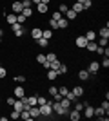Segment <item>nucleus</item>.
<instances>
[{
  "instance_id": "41",
  "label": "nucleus",
  "mask_w": 109,
  "mask_h": 121,
  "mask_svg": "<svg viewBox=\"0 0 109 121\" xmlns=\"http://www.w3.org/2000/svg\"><path fill=\"white\" fill-rule=\"evenodd\" d=\"M98 45L100 47H107V38H100V40H98Z\"/></svg>"
},
{
  "instance_id": "2",
  "label": "nucleus",
  "mask_w": 109,
  "mask_h": 121,
  "mask_svg": "<svg viewBox=\"0 0 109 121\" xmlns=\"http://www.w3.org/2000/svg\"><path fill=\"white\" fill-rule=\"evenodd\" d=\"M38 108H40V116H51L53 114L51 101H49V103H44V105H38Z\"/></svg>"
},
{
  "instance_id": "51",
  "label": "nucleus",
  "mask_w": 109,
  "mask_h": 121,
  "mask_svg": "<svg viewBox=\"0 0 109 121\" xmlns=\"http://www.w3.org/2000/svg\"><path fill=\"white\" fill-rule=\"evenodd\" d=\"M31 2H33L35 5H36V4H40V0H31Z\"/></svg>"
},
{
  "instance_id": "21",
  "label": "nucleus",
  "mask_w": 109,
  "mask_h": 121,
  "mask_svg": "<svg viewBox=\"0 0 109 121\" xmlns=\"http://www.w3.org/2000/svg\"><path fill=\"white\" fill-rule=\"evenodd\" d=\"M96 47H98V43H96V42H87L85 49H87V51H91V52H95V51H96Z\"/></svg>"
},
{
  "instance_id": "37",
  "label": "nucleus",
  "mask_w": 109,
  "mask_h": 121,
  "mask_svg": "<svg viewBox=\"0 0 109 121\" xmlns=\"http://www.w3.org/2000/svg\"><path fill=\"white\" fill-rule=\"evenodd\" d=\"M73 103H75V108H76V110H80V112H82L84 107H85V103H78V101H73Z\"/></svg>"
},
{
  "instance_id": "29",
  "label": "nucleus",
  "mask_w": 109,
  "mask_h": 121,
  "mask_svg": "<svg viewBox=\"0 0 109 121\" xmlns=\"http://www.w3.org/2000/svg\"><path fill=\"white\" fill-rule=\"evenodd\" d=\"M67 9H69V5H67V4H64V2L58 5V11H60L62 15H66V11H67Z\"/></svg>"
},
{
  "instance_id": "4",
  "label": "nucleus",
  "mask_w": 109,
  "mask_h": 121,
  "mask_svg": "<svg viewBox=\"0 0 109 121\" xmlns=\"http://www.w3.org/2000/svg\"><path fill=\"white\" fill-rule=\"evenodd\" d=\"M98 71H100V63H98V61H91L89 67H87V72H89V74H96Z\"/></svg>"
},
{
  "instance_id": "48",
  "label": "nucleus",
  "mask_w": 109,
  "mask_h": 121,
  "mask_svg": "<svg viewBox=\"0 0 109 121\" xmlns=\"http://www.w3.org/2000/svg\"><path fill=\"white\" fill-rule=\"evenodd\" d=\"M15 99H16V98L13 96V98H7V99H5V101H7V105H13V103H15Z\"/></svg>"
},
{
  "instance_id": "12",
  "label": "nucleus",
  "mask_w": 109,
  "mask_h": 121,
  "mask_svg": "<svg viewBox=\"0 0 109 121\" xmlns=\"http://www.w3.org/2000/svg\"><path fill=\"white\" fill-rule=\"evenodd\" d=\"M76 15H78V13H75V11H73L71 7H69V9L66 11V18H67L69 22H71V20H76Z\"/></svg>"
},
{
  "instance_id": "50",
  "label": "nucleus",
  "mask_w": 109,
  "mask_h": 121,
  "mask_svg": "<svg viewBox=\"0 0 109 121\" xmlns=\"http://www.w3.org/2000/svg\"><path fill=\"white\" fill-rule=\"evenodd\" d=\"M40 2H42V4H47V5H49V0H40Z\"/></svg>"
},
{
  "instance_id": "30",
  "label": "nucleus",
  "mask_w": 109,
  "mask_h": 121,
  "mask_svg": "<svg viewBox=\"0 0 109 121\" xmlns=\"http://www.w3.org/2000/svg\"><path fill=\"white\" fill-rule=\"evenodd\" d=\"M38 45H40V47H47V45H49V40H46V38L42 36V38H38Z\"/></svg>"
},
{
  "instance_id": "20",
  "label": "nucleus",
  "mask_w": 109,
  "mask_h": 121,
  "mask_svg": "<svg viewBox=\"0 0 109 121\" xmlns=\"http://www.w3.org/2000/svg\"><path fill=\"white\" fill-rule=\"evenodd\" d=\"M95 38H96V33H95V31H87V33H85V40L87 42H95Z\"/></svg>"
},
{
  "instance_id": "42",
  "label": "nucleus",
  "mask_w": 109,
  "mask_h": 121,
  "mask_svg": "<svg viewBox=\"0 0 109 121\" xmlns=\"http://www.w3.org/2000/svg\"><path fill=\"white\" fill-rule=\"evenodd\" d=\"M22 5L24 7H33V2L31 0H22Z\"/></svg>"
},
{
  "instance_id": "31",
  "label": "nucleus",
  "mask_w": 109,
  "mask_h": 121,
  "mask_svg": "<svg viewBox=\"0 0 109 121\" xmlns=\"http://www.w3.org/2000/svg\"><path fill=\"white\" fill-rule=\"evenodd\" d=\"M60 103H62V107H66V108H69V107H71V101H69L66 96H64L62 99H60Z\"/></svg>"
},
{
  "instance_id": "25",
  "label": "nucleus",
  "mask_w": 109,
  "mask_h": 121,
  "mask_svg": "<svg viewBox=\"0 0 109 121\" xmlns=\"http://www.w3.org/2000/svg\"><path fill=\"white\" fill-rule=\"evenodd\" d=\"M5 22H7L9 25L16 24V15H7V16H5Z\"/></svg>"
},
{
  "instance_id": "32",
  "label": "nucleus",
  "mask_w": 109,
  "mask_h": 121,
  "mask_svg": "<svg viewBox=\"0 0 109 121\" xmlns=\"http://www.w3.org/2000/svg\"><path fill=\"white\" fill-rule=\"evenodd\" d=\"M91 5H93V2H91V0H84V2H82L84 11H85V9H91Z\"/></svg>"
},
{
  "instance_id": "52",
  "label": "nucleus",
  "mask_w": 109,
  "mask_h": 121,
  "mask_svg": "<svg viewBox=\"0 0 109 121\" xmlns=\"http://www.w3.org/2000/svg\"><path fill=\"white\" fill-rule=\"evenodd\" d=\"M75 2H78V4H82V2H84V0H75Z\"/></svg>"
},
{
  "instance_id": "54",
  "label": "nucleus",
  "mask_w": 109,
  "mask_h": 121,
  "mask_svg": "<svg viewBox=\"0 0 109 121\" xmlns=\"http://www.w3.org/2000/svg\"><path fill=\"white\" fill-rule=\"evenodd\" d=\"M0 42H2V36H0Z\"/></svg>"
},
{
  "instance_id": "18",
  "label": "nucleus",
  "mask_w": 109,
  "mask_h": 121,
  "mask_svg": "<svg viewBox=\"0 0 109 121\" xmlns=\"http://www.w3.org/2000/svg\"><path fill=\"white\" fill-rule=\"evenodd\" d=\"M36 11L40 13V15H44V13H47V4H36Z\"/></svg>"
},
{
  "instance_id": "56",
  "label": "nucleus",
  "mask_w": 109,
  "mask_h": 121,
  "mask_svg": "<svg viewBox=\"0 0 109 121\" xmlns=\"http://www.w3.org/2000/svg\"><path fill=\"white\" fill-rule=\"evenodd\" d=\"M20 2H22V0H20Z\"/></svg>"
},
{
  "instance_id": "3",
  "label": "nucleus",
  "mask_w": 109,
  "mask_h": 121,
  "mask_svg": "<svg viewBox=\"0 0 109 121\" xmlns=\"http://www.w3.org/2000/svg\"><path fill=\"white\" fill-rule=\"evenodd\" d=\"M11 29H13V33H15V36H22V35H24V25L18 24V22L11 25Z\"/></svg>"
},
{
  "instance_id": "23",
  "label": "nucleus",
  "mask_w": 109,
  "mask_h": 121,
  "mask_svg": "<svg viewBox=\"0 0 109 121\" xmlns=\"http://www.w3.org/2000/svg\"><path fill=\"white\" fill-rule=\"evenodd\" d=\"M22 15L26 16V18L33 16V7H24V9H22Z\"/></svg>"
},
{
  "instance_id": "44",
  "label": "nucleus",
  "mask_w": 109,
  "mask_h": 121,
  "mask_svg": "<svg viewBox=\"0 0 109 121\" xmlns=\"http://www.w3.org/2000/svg\"><path fill=\"white\" fill-rule=\"evenodd\" d=\"M57 92H58V87H49V94H51V96H55Z\"/></svg>"
},
{
  "instance_id": "46",
  "label": "nucleus",
  "mask_w": 109,
  "mask_h": 121,
  "mask_svg": "<svg viewBox=\"0 0 109 121\" xmlns=\"http://www.w3.org/2000/svg\"><path fill=\"white\" fill-rule=\"evenodd\" d=\"M5 74H7V72H5V69L0 65V80H2V78H5Z\"/></svg>"
},
{
  "instance_id": "14",
  "label": "nucleus",
  "mask_w": 109,
  "mask_h": 121,
  "mask_svg": "<svg viewBox=\"0 0 109 121\" xmlns=\"http://www.w3.org/2000/svg\"><path fill=\"white\" fill-rule=\"evenodd\" d=\"M95 116H98L100 119H107V117H105V110L102 108V107H98V108H95Z\"/></svg>"
},
{
  "instance_id": "55",
  "label": "nucleus",
  "mask_w": 109,
  "mask_h": 121,
  "mask_svg": "<svg viewBox=\"0 0 109 121\" xmlns=\"http://www.w3.org/2000/svg\"><path fill=\"white\" fill-rule=\"evenodd\" d=\"M0 65H2V63H0Z\"/></svg>"
},
{
  "instance_id": "53",
  "label": "nucleus",
  "mask_w": 109,
  "mask_h": 121,
  "mask_svg": "<svg viewBox=\"0 0 109 121\" xmlns=\"http://www.w3.org/2000/svg\"><path fill=\"white\" fill-rule=\"evenodd\" d=\"M0 103H2V98H0Z\"/></svg>"
},
{
  "instance_id": "16",
  "label": "nucleus",
  "mask_w": 109,
  "mask_h": 121,
  "mask_svg": "<svg viewBox=\"0 0 109 121\" xmlns=\"http://www.w3.org/2000/svg\"><path fill=\"white\" fill-rule=\"evenodd\" d=\"M31 36L35 38V40H38V38H42V29H38V27H35V29H31Z\"/></svg>"
},
{
  "instance_id": "13",
  "label": "nucleus",
  "mask_w": 109,
  "mask_h": 121,
  "mask_svg": "<svg viewBox=\"0 0 109 121\" xmlns=\"http://www.w3.org/2000/svg\"><path fill=\"white\" fill-rule=\"evenodd\" d=\"M57 76H58V72L55 71V69H47V80H49V81H55V80H57Z\"/></svg>"
},
{
  "instance_id": "36",
  "label": "nucleus",
  "mask_w": 109,
  "mask_h": 121,
  "mask_svg": "<svg viewBox=\"0 0 109 121\" xmlns=\"http://www.w3.org/2000/svg\"><path fill=\"white\" fill-rule=\"evenodd\" d=\"M9 117H11V119H18V117H20V112L13 108V112H11V114H9Z\"/></svg>"
},
{
  "instance_id": "19",
  "label": "nucleus",
  "mask_w": 109,
  "mask_h": 121,
  "mask_svg": "<svg viewBox=\"0 0 109 121\" xmlns=\"http://www.w3.org/2000/svg\"><path fill=\"white\" fill-rule=\"evenodd\" d=\"M42 36H44L46 40H51L53 38V31L51 29H42Z\"/></svg>"
},
{
  "instance_id": "33",
  "label": "nucleus",
  "mask_w": 109,
  "mask_h": 121,
  "mask_svg": "<svg viewBox=\"0 0 109 121\" xmlns=\"http://www.w3.org/2000/svg\"><path fill=\"white\" fill-rule=\"evenodd\" d=\"M15 81H16V83H24V81H26V76H24V74H16Z\"/></svg>"
},
{
  "instance_id": "49",
  "label": "nucleus",
  "mask_w": 109,
  "mask_h": 121,
  "mask_svg": "<svg viewBox=\"0 0 109 121\" xmlns=\"http://www.w3.org/2000/svg\"><path fill=\"white\" fill-rule=\"evenodd\" d=\"M53 98H55V101H60V99H62L64 96H60V94H58V92H57V94H55V96H53Z\"/></svg>"
},
{
  "instance_id": "27",
  "label": "nucleus",
  "mask_w": 109,
  "mask_h": 121,
  "mask_svg": "<svg viewBox=\"0 0 109 121\" xmlns=\"http://www.w3.org/2000/svg\"><path fill=\"white\" fill-rule=\"evenodd\" d=\"M71 9L75 11V13H82V11H84V7H82V4H78V2H75Z\"/></svg>"
},
{
  "instance_id": "38",
  "label": "nucleus",
  "mask_w": 109,
  "mask_h": 121,
  "mask_svg": "<svg viewBox=\"0 0 109 121\" xmlns=\"http://www.w3.org/2000/svg\"><path fill=\"white\" fill-rule=\"evenodd\" d=\"M66 98H67V99H69V101H71V103H73V101H76V96H75V94H73V92H71V91H69V92H67V94H66Z\"/></svg>"
},
{
  "instance_id": "22",
  "label": "nucleus",
  "mask_w": 109,
  "mask_h": 121,
  "mask_svg": "<svg viewBox=\"0 0 109 121\" xmlns=\"http://www.w3.org/2000/svg\"><path fill=\"white\" fill-rule=\"evenodd\" d=\"M20 117H22V119H26V121L33 119V117H31V114H29V110H27V108H24V110L20 112Z\"/></svg>"
},
{
  "instance_id": "6",
  "label": "nucleus",
  "mask_w": 109,
  "mask_h": 121,
  "mask_svg": "<svg viewBox=\"0 0 109 121\" xmlns=\"http://www.w3.org/2000/svg\"><path fill=\"white\" fill-rule=\"evenodd\" d=\"M11 7H13V13H15V15H18V13H22V9H24V5H22V2H20V0H15Z\"/></svg>"
},
{
  "instance_id": "8",
  "label": "nucleus",
  "mask_w": 109,
  "mask_h": 121,
  "mask_svg": "<svg viewBox=\"0 0 109 121\" xmlns=\"http://www.w3.org/2000/svg\"><path fill=\"white\" fill-rule=\"evenodd\" d=\"M13 94H15V98H16V99H20V98H24V96H26V91H24V87H15Z\"/></svg>"
},
{
  "instance_id": "39",
  "label": "nucleus",
  "mask_w": 109,
  "mask_h": 121,
  "mask_svg": "<svg viewBox=\"0 0 109 121\" xmlns=\"http://www.w3.org/2000/svg\"><path fill=\"white\" fill-rule=\"evenodd\" d=\"M46 60H47V61L57 60V54H55V52H49V54H46Z\"/></svg>"
},
{
  "instance_id": "35",
  "label": "nucleus",
  "mask_w": 109,
  "mask_h": 121,
  "mask_svg": "<svg viewBox=\"0 0 109 121\" xmlns=\"http://www.w3.org/2000/svg\"><path fill=\"white\" fill-rule=\"evenodd\" d=\"M62 13H60V11H55V13H53V15H51V18H53V20H60V18H62Z\"/></svg>"
},
{
  "instance_id": "15",
  "label": "nucleus",
  "mask_w": 109,
  "mask_h": 121,
  "mask_svg": "<svg viewBox=\"0 0 109 121\" xmlns=\"http://www.w3.org/2000/svg\"><path fill=\"white\" fill-rule=\"evenodd\" d=\"M78 80L80 81H87L89 80V72L87 71H78Z\"/></svg>"
},
{
  "instance_id": "9",
  "label": "nucleus",
  "mask_w": 109,
  "mask_h": 121,
  "mask_svg": "<svg viewBox=\"0 0 109 121\" xmlns=\"http://www.w3.org/2000/svg\"><path fill=\"white\" fill-rule=\"evenodd\" d=\"M57 25H58V29H67V27H69V20L62 16L60 20H57Z\"/></svg>"
},
{
  "instance_id": "17",
  "label": "nucleus",
  "mask_w": 109,
  "mask_h": 121,
  "mask_svg": "<svg viewBox=\"0 0 109 121\" xmlns=\"http://www.w3.org/2000/svg\"><path fill=\"white\" fill-rule=\"evenodd\" d=\"M71 92H73L76 98H82V96H84V87H75Z\"/></svg>"
},
{
  "instance_id": "26",
  "label": "nucleus",
  "mask_w": 109,
  "mask_h": 121,
  "mask_svg": "<svg viewBox=\"0 0 109 121\" xmlns=\"http://www.w3.org/2000/svg\"><path fill=\"white\" fill-rule=\"evenodd\" d=\"M57 72L58 74H66V72H67V65H66V63H60L58 69H57Z\"/></svg>"
},
{
  "instance_id": "40",
  "label": "nucleus",
  "mask_w": 109,
  "mask_h": 121,
  "mask_svg": "<svg viewBox=\"0 0 109 121\" xmlns=\"http://www.w3.org/2000/svg\"><path fill=\"white\" fill-rule=\"evenodd\" d=\"M49 27H51V29H58V25H57V20H53V18H49Z\"/></svg>"
},
{
  "instance_id": "11",
  "label": "nucleus",
  "mask_w": 109,
  "mask_h": 121,
  "mask_svg": "<svg viewBox=\"0 0 109 121\" xmlns=\"http://www.w3.org/2000/svg\"><path fill=\"white\" fill-rule=\"evenodd\" d=\"M11 107H13L15 110L22 112V110H24V101H22V99H15V103H13V105H11Z\"/></svg>"
},
{
  "instance_id": "45",
  "label": "nucleus",
  "mask_w": 109,
  "mask_h": 121,
  "mask_svg": "<svg viewBox=\"0 0 109 121\" xmlns=\"http://www.w3.org/2000/svg\"><path fill=\"white\" fill-rule=\"evenodd\" d=\"M102 108H104L105 114H107V110H109V101H102Z\"/></svg>"
},
{
  "instance_id": "10",
  "label": "nucleus",
  "mask_w": 109,
  "mask_h": 121,
  "mask_svg": "<svg viewBox=\"0 0 109 121\" xmlns=\"http://www.w3.org/2000/svg\"><path fill=\"white\" fill-rule=\"evenodd\" d=\"M85 45H87L85 36H76V47H80V49H85Z\"/></svg>"
},
{
  "instance_id": "1",
  "label": "nucleus",
  "mask_w": 109,
  "mask_h": 121,
  "mask_svg": "<svg viewBox=\"0 0 109 121\" xmlns=\"http://www.w3.org/2000/svg\"><path fill=\"white\" fill-rule=\"evenodd\" d=\"M51 107H53V112L58 114V116H67V114H69V108L62 107L60 101H51Z\"/></svg>"
},
{
  "instance_id": "34",
  "label": "nucleus",
  "mask_w": 109,
  "mask_h": 121,
  "mask_svg": "<svg viewBox=\"0 0 109 121\" xmlns=\"http://www.w3.org/2000/svg\"><path fill=\"white\" fill-rule=\"evenodd\" d=\"M67 92H69L67 87H58V94H60V96H66Z\"/></svg>"
},
{
  "instance_id": "28",
  "label": "nucleus",
  "mask_w": 109,
  "mask_h": 121,
  "mask_svg": "<svg viewBox=\"0 0 109 121\" xmlns=\"http://www.w3.org/2000/svg\"><path fill=\"white\" fill-rule=\"evenodd\" d=\"M26 20H27V18H26L24 15H22V13H18V15H16V22H18V24H22V25H24V24H26Z\"/></svg>"
},
{
  "instance_id": "7",
  "label": "nucleus",
  "mask_w": 109,
  "mask_h": 121,
  "mask_svg": "<svg viewBox=\"0 0 109 121\" xmlns=\"http://www.w3.org/2000/svg\"><path fill=\"white\" fill-rule=\"evenodd\" d=\"M82 112H84V116H85V117H93L95 116V108L91 105H87V103H85V107H84Z\"/></svg>"
},
{
  "instance_id": "43",
  "label": "nucleus",
  "mask_w": 109,
  "mask_h": 121,
  "mask_svg": "<svg viewBox=\"0 0 109 121\" xmlns=\"http://www.w3.org/2000/svg\"><path fill=\"white\" fill-rule=\"evenodd\" d=\"M36 61H38V63H44V61H46V54H38L36 56Z\"/></svg>"
},
{
  "instance_id": "47",
  "label": "nucleus",
  "mask_w": 109,
  "mask_h": 121,
  "mask_svg": "<svg viewBox=\"0 0 109 121\" xmlns=\"http://www.w3.org/2000/svg\"><path fill=\"white\" fill-rule=\"evenodd\" d=\"M100 65H102V67H105V69H107V67H109V60H107V58H104V60H102V63H100Z\"/></svg>"
},
{
  "instance_id": "24",
  "label": "nucleus",
  "mask_w": 109,
  "mask_h": 121,
  "mask_svg": "<svg viewBox=\"0 0 109 121\" xmlns=\"http://www.w3.org/2000/svg\"><path fill=\"white\" fill-rule=\"evenodd\" d=\"M100 38H109V29H107V25H105V27H102V29H100Z\"/></svg>"
},
{
  "instance_id": "5",
  "label": "nucleus",
  "mask_w": 109,
  "mask_h": 121,
  "mask_svg": "<svg viewBox=\"0 0 109 121\" xmlns=\"http://www.w3.org/2000/svg\"><path fill=\"white\" fill-rule=\"evenodd\" d=\"M80 117H82V112H80V110H76V108L69 110V119H71V121H78Z\"/></svg>"
}]
</instances>
